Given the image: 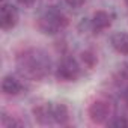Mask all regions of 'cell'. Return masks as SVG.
Instances as JSON below:
<instances>
[{
	"mask_svg": "<svg viewBox=\"0 0 128 128\" xmlns=\"http://www.w3.org/2000/svg\"><path fill=\"white\" fill-rule=\"evenodd\" d=\"M119 74H120V77H122V78L128 80V60H126V62H124L122 65H120V68H119Z\"/></svg>",
	"mask_w": 128,
	"mask_h": 128,
	"instance_id": "5bb4252c",
	"label": "cell"
},
{
	"mask_svg": "<svg viewBox=\"0 0 128 128\" xmlns=\"http://www.w3.org/2000/svg\"><path fill=\"white\" fill-rule=\"evenodd\" d=\"M110 104L107 101H102V100H98V101H94L90 106H89V118L92 122L95 124H104L108 116H110Z\"/></svg>",
	"mask_w": 128,
	"mask_h": 128,
	"instance_id": "5b68a950",
	"label": "cell"
},
{
	"mask_svg": "<svg viewBox=\"0 0 128 128\" xmlns=\"http://www.w3.org/2000/svg\"><path fill=\"white\" fill-rule=\"evenodd\" d=\"M2 90L5 95H12V96L20 95L23 92V83L14 76H6L2 82Z\"/></svg>",
	"mask_w": 128,
	"mask_h": 128,
	"instance_id": "52a82bcc",
	"label": "cell"
},
{
	"mask_svg": "<svg viewBox=\"0 0 128 128\" xmlns=\"http://www.w3.org/2000/svg\"><path fill=\"white\" fill-rule=\"evenodd\" d=\"M110 44L116 53L128 56V33H125V32L113 33L110 38Z\"/></svg>",
	"mask_w": 128,
	"mask_h": 128,
	"instance_id": "ba28073f",
	"label": "cell"
},
{
	"mask_svg": "<svg viewBox=\"0 0 128 128\" xmlns=\"http://www.w3.org/2000/svg\"><path fill=\"white\" fill-rule=\"evenodd\" d=\"M68 23L70 21H68L66 15L60 9L50 6L41 14V17L38 20V29L44 35H57L63 29H66Z\"/></svg>",
	"mask_w": 128,
	"mask_h": 128,
	"instance_id": "7a4b0ae2",
	"label": "cell"
},
{
	"mask_svg": "<svg viewBox=\"0 0 128 128\" xmlns=\"http://www.w3.org/2000/svg\"><path fill=\"white\" fill-rule=\"evenodd\" d=\"M82 60L88 68H94L96 65V56L92 51H83L82 53Z\"/></svg>",
	"mask_w": 128,
	"mask_h": 128,
	"instance_id": "8fae6325",
	"label": "cell"
},
{
	"mask_svg": "<svg viewBox=\"0 0 128 128\" xmlns=\"http://www.w3.org/2000/svg\"><path fill=\"white\" fill-rule=\"evenodd\" d=\"M56 77L60 82H74V80H77L80 77L78 62L71 56L62 57V60L59 62V65L56 68Z\"/></svg>",
	"mask_w": 128,
	"mask_h": 128,
	"instance_id": "3957f363",
	"label": "cell"
},
{
	"mask_svg": "<svg viewBox=\"0 0 128 128\" xmlns=\"http://www.w3.org/2000/svg\"><path fill=\"white\" fill-rule=\"evenodd\" d=\"M66 3H68V6H71L74 9H78L86 3V0H66Z\"/></svg>",
	"mask_w": 128,
	"mask_h": 128,
	"instance_id": "4fadbf2b",
	"label": "cell"
},
{
	"mask_svg": "<svg viewBox=\"0 0 128 128\" xmlns=\"http://www.w3.org/2000/svg\"><path fill=\"white\" fill-rule=\"evenodd\" d=\"M17 70L29 80H42L50 74L51 60L41 48H29L17 56Z\"/></svg>",
	"mask_w": 128,
	"mask_h": 128,
	"instance_id": "6da1fadb",
	"label": "cell"
},
{
	"mask_svg": "<svg viewBox=\"0 0 128 128\" xmlns=\"http://www.w3.org/2000/svg\"><path fill=\"white\" fill-rule=\"evenodd\" d=\"M17 2H18L21 6H24V8H32V6L36 3V0H17Z\"/></svg>",
	"mask_w": 128,
	"mask_h": 128,
	"instance_id": "9a60e30c",
	"label": "cell"
},
{
	"mask_svg": "<svg viewBox=\"0 0 128 128\" xmlns=\"http://www.w3.org/2000/svg\"><path fill=\"white\" fill-rule=\"evenodd\" d=\"M51 116H53V122L59 124V125H65L70 120V110L65 104L57 102V104H51Z\"/></svg>",
	"mask_w": 128,
	"mask_h": 128,
	"instance_id": "30bf717a",
	"label": "cell"
},
{
	"mask_svg": "<svg viewBox=\"0 0 128 128\" xmlns=\"http://www.w3.org/2000/svg\"><path fill=\"white\" fill-rule=\"evenodd\" d=\"M89 24H90V29L95 33H100V32H102V30H106V29L110 27V24H112V15L108 12H106V11H96L92 15Z\"/></svg>",
	"mask_w": 128,
	"mask_h": 128,
	"instance_id": "8992f818",
	"label": "cell"
},
{
	"mask_svg": "<svg viewBox=\"0 0 128 128\" xmlns=\"http://www.w3.org/2000/svg\"><path fill=\"white\" fill-rule=\"evenodd\" d=\"M33 114L35 119L42 124V125H48V124H54L53 122V116H51V102H45V104H39L33 108Z\"/></svg>",
	"mask_w": 128,
	"mask_h": 128,
	"instance_id": "9c48e42d",
	"label": "cell"
},
{
	"mask_svg": "<svg viewBox=\"0 0 128 128\" xmlns=\"http://www.w3.org/2000/svg\"><path fill=\"white\" fill-rule=\"evenodd\" d=\"M107 125L113 126V128H125V126H128V120L125 118H114V119L108 120Z\"/></svg>",
	"mask_w": 128,
	"mask_h": 128,
	"instance_id": "7c38bea8",
	"label": "cell"
},
{
	"mask_svg": "<svg viewBox=\"0 0 128 128\" xmlns=\"http://www.w3.org/2000/svg\"><path fill=\"white\" fill-rule=\"evenodd\" d=\"M18 9L12 3H3L0 8V27L3 30H11L18 23Z\"/></svg>",
	"mask_w": 128,
	"mask_h": 128,
	"instance_id": "277c9868",
	"label": "cell"
},
{
	"mask_svg": "<svg viewBox=\"0 0 128 128\" xmlns=\"http://www.w3.org/2000/svg\"><path fill=\"white\" fill-rule=\"evenodd\" d=\"M122 98H124V101H125V102L128 104V88H126V89L124 90V94H122Z\"/></svg>",
	"mask_w": 128,
	"mask_h": 128,
	"instance_id": "2e32d148",
	"label": "cell"
}]
</instances>
